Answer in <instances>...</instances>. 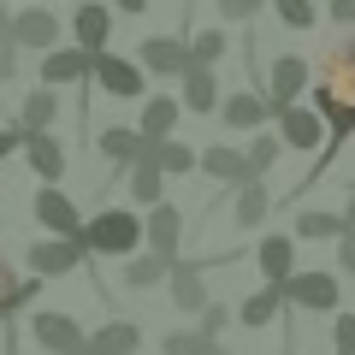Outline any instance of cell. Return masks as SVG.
<instances>
[{"label":"cell","mask_w":355,"mask_h":355,"mask_svg":"<svg viewBox=\"0 0 355 355\" xmlns=\"http://www.w3.org/2000/svg\"><path fill=\"white\" fill-rule=\"evenodd\" d=\"M77 243H83L89 254H137L142 249V214H130V207H101L95 219H83L77 225Z\"/></svg>","instance_id":"obj_1"},{"label":"cell","mask_w":355,"mask_h":355,"mask_svg":"<svg viewBox=\"0 0 355 355\" xmlns=\"http://www.w3.org/2000/svg\"><path fill=\"white\" fill-rule=\"evenodd\" d=\"M89 83H101V95H113V101H142L148 89H142V65L125 60V53H95L89 60Z\"/></svg>","instance_id":"obj_2"},{"label":"cell","mask_w":355,"mask_h":355,"mask_svg":"<svg viewBox=\"0 0 355 355\" xmlns=\"http://www.w3.org/2000/svg\"><path fill=\"white\" fill-rule=\"evenodd\" d=\"M302 89H308V60L302 53H279L266 65V113L279 119L291 101H302Z\"/></svg>","instance_id":"obj_3"},{"label":"cell","mask_w":355,"mask_h":355,"mask_svg":"<svg viewBox=\"0 0 355 355\" xmlns=\"http://www.w3.org/2000/svg\"><path fill=\"white\" fill-rule=\"evenodd\" d=\"M30 338H36L42 355H77L83 349V326L71 314H60V308H36L30 314Z\"/></svg>","instance_id":"obj_4"},{"label":"cell","mask_w":355,"mask_h":355,"mask_svg":"<svg viewBox=\"0 0 355 355\" xmlns=\"http://www.w3.org/2000/svg\"><path fill=\"white\" fill-rule=\"evenodd\" d=\"M6 42L12 48H30V53H48V48H60V18L48 6H18L12 24H6Z\"/></svg>","instance_id":"obj_5"},{"label":"cell","mask_w":355,"mask_h":355,"mask_svg":"<svg viewBox=\"0 0 355 355\" xmlns=\"http://www.w3.org/2000/svg\"><path fill=\"white\" fill-rule=\"evenodd\" d=\"M279 291H284V302L308 308V314H331V308L343 302V291H338V279H331V272H291Z\"/></svg>","instance_id":"obj_6"},{"label":"cell","mask_w":355,"mask_h":355,"mask_svg":"<svg viewBox=\"0 0 355 355\" xmlns=\"http://www.w3.org/2000/svg\"><path fill=\"white\" fill-rule=\"evenodd\" d=\"M83 261H89V249L77 243V231L71 237L30 243V272H36V279H60V272H71V266H83Z\"/></svg>","instance_id":"obj_7"},{"label":"cell","mask_w":355,"mask_h":355,"mask_svg":"<svg viewBox=\"0 0 355 355\" xmlns=\"http://www.w3.org/2000/svg\"><path fill=\"white\" fill-rule=\"evenodd\" d=\"M18 148H24L30 172H36L42 184H60L65 178V142L53 137V130H18Z\"/></svg>","instance_id":"obj_8"},{"label":"cell","mask_w":355,"mask_h":355,"mask_svg":"<svg viewBox=\"0 0 355 355\" xmlns=\"http://www.w3.org/2000/svg\"><path fill=\"white\" fill-rule=\"evenodd\" d=\"M30 214H36V225L48 231V237H71V231L83 225V214L71 207V196H65L60 184H42L36 202H30Z\"/></svg>","instance_id":"obj_9"},{"label":"cell","mask_w":355,"mask_h":355,"mask_svg":"<svg viewBox=\"0 0 355 355\" xmlns=\"http://www.w3.org/2000/svg\"><path fill=\"white\" fill-rule=\"evenodd\" d=\"M166 284H172V308L178 314H202V302H207V272H202V261H166Z\"/></svg>","instance_id":"obj_10"},{"label":"cell","mask_w":355,"mask_h":355,"mask_svg":"<svg viewBox=\"0 0 355 355\" xmlns=\"http://www.w3.org/2000/svg\"><path fill=\"white\" fill-rule=\"evenodd\" d=\"M142 243H148L154 254H178V243H184V214H178L172 202H148V214H142Z\"/></svg>","instance_id":"obj_11"},{"label":"cell","mask_w":355,"mask_h":355,"mask_svg":"<svg viewBox=\"0 0 355 355\" xmlns=\"http://www.w3.org/2000/svg\"><path fill=\"white\" fill-rule=\"evenodd\" d=\"M214 113H219V125H225V130H261L266 119H272V113H266V95H254V89L219 95V107H214Z\"/></svg>","instance_id":"obj_12"},{"label":"cell","mask_w":355,"mask_h":355,"mask_svg":"<svg viewBox=\"0 0 355 355\" xmlns=\"http://www.w3.org/2000/svg\"><path fill=\"white\" fill-rule=\"evenodd\" d=\"M137 65L154 77H178L184 65H190V48H184V36H148L137 48Z\"/></svg>","instance_id":"obj_13"},{"label":"cell","mask_w":355,"mask_h":355,"mask_svg":"<svg viewBox=\"0 0 355 355\" xmlns=\"http://www.w3.org/2000/svg\"><path fill=\"white\" fill-rule=\"evenodd\" d=\"M142 326L137 320H107L101 331H83V355H137Z\"/></svg>","instance_id":"obj_14"},{"label":"cell","mask_w":355,"mask_h":355,"mask_svg":"<svg viewBox=\"0 0 355 355\" xmlns=\"http://www.w3.org/2000/svg\"><path fill=\"white\" fill-rule=\"evenodd\" d=\"M71 30H77V48L83 53H101L107 36H113V6H101V0H83L71 12Z\"/></svg>","instance_id":"obj_15"},{"label":"cell","mask_w":355,"mask_h":355,"mask_svg":"<svg viewBox=\"0 0 355 355\" xmlns=\"http://www.w3.org/2000/svg\"><path fill=\"white\" fill-rule=\"evenodd\" d=\"M89 60H95V53H83V48H48V53H42V83H48V89L89 83Z\"/></svg>","instance_id":"obj_16"},{"label":"cell","mask_w":355,"mask_h":355,"mask_svg":"<svg viewBox=\"0 0 355 355\" xmlns=\"http://www.w3.org/2000/svg\"><path fill=\"white\" fill-rule=\"evenodd\" d=\"M178 83H184L178 107H190V113H214V107H219V77H214V65H184Z\"/></svg>","instance_id":"obj_17"},{"label":"cell","mask_w":355,"mask_h":355,"mask_svg":"<svg viewBox=\"0 0 355 355\" xmlns=\"http://www.w3.org/2000/svg\"><path fill=\"white\" fill-rule=\"evenodd\" d=\"M196 166H202L207 178H219V184H249V166H243V148H231V142H207V148L196 154Z\"/></svg>","instance_id":"obj_18"},{"label":"cell","mask_w":355,"mask_h":355,"mask_svg":"<svg viewBox=\"0 0 355 355\" xmlns=\"http://www.w3.org/2000/svg\"><path fill=\"white\" fill-rule=\"evenodd\" d=\"M279 130H284V142H291V148H320V142H326L320 113H314V107H296V101L279 113Z\"/></svg>","instance_id":"obj_19"},{"label":"cell","mask_w":355,"mask_h":355,"mask_svg":"<svg viewBox=\"0 0 355 355\" xmlns=\"http://www.w3.org/2000/svg\"><path fill=\"white\" fill-rule=\"evenodd\" d=\"M231 190H237V202H231V225H237V231L261 225V219L272 214V196H266L261 178H249V184H231Z\"/></svg>","instance_id":"obj_20"},{"label":"cell","mask_w":355,"mask_h":355,"mask_svg":"<svg viewBox=\"0 0 355 355\" xmlns=\"http://www.w3.org/2000/svg\"><path fill=\"white\" fill-rule=\"evenodd\" d=\"M178 95H142V125H137V137L142 142H160V137H172V125H178Z\"/></svg>","instance_id":"obj_21"},{"label":"cell","mask_w":355,"mask_h":355,"mask_svg":"<svg viewBox=\"0 0 355 355\" xmlns=\"http://www.w3.org/2000/svg\"><path fill=\"white\" fill-rule=\"evenodd\" d=\"M42 296V279H18L12 266H6V254H0V326L18 314V308H30Z\"/></svg>","instance_id":"obj_22"},{"label":"cell","mask_w":355,"mask_h":355,"mask_svg":"<svg viewBox=\"0 0 355 355\" xmlns=\"http://www.w3.org/2000/svg\"><path fill=\"white\" fill-rule=\"evenodd\" d=\"M326 89L338 95V101H355V36L326 53Z\"/></svg>","instance_id":"obj_23"},{"label":"cell","mask_w":355,"mask_h":355,"mask_svg":"<svg viewBox=\"0 0 355 355\" xmlns=\"http://www.w3.org/2000/svg\"><path fill=\"white\" fill-rule=\"evenodd\" d=\"M254 261H261L266 284H284V279H291V272H296V243H291V237H284V231H279V237H266L261 249H254Z\"/></svg>","instance_id":"obj_24"},{"label":"cell","mask_w":355,"mask_h":355,"mask_svg":"<svg viewBox=\"0 0 355 355\" xmlns=\"http://www.w3.org/2000/svg\"><path fill=\"white\" fill-rule=\"evenodd\" d=\"M125 166H130V196H137L142 207L166 196V178H160V166L148 160V142H142V148H137V160H125Z\"/></svg>","instance_id":"obj_25"},{"label":"cell","mask_w":355,"mask_h":355,"mask_svg":"<svg viewBox=\"0 0 355 355\" xmlns=\"http://www.w3.org/2000/svg\"><path fill=\"white\" fill-rule=\"evenodd\" d=\"M166 261H172V254H154V249L125 254V291H154V284H166Z\"/></svg>","instance_id":"obj_26"},{"label":"cell","mask_w":355,"mask_h":355,"mask_svg":"<svg viewBox=\"0 0 355 355\" xmlns=\"http://www.w3.org/2000/svg\"><path fill=\"white\" fill-rule=\"evenodd\" d=\"M148 160L160 166V178H190L196 172V148H190V142H172V137L148 142Z\"/></svg>","instance_id":"obj_27"},{"label":"cell","mask_w":355,"mask_h":355,"mask_svg":"<svg viewBox=\"0 0 355 355\" xmlns=\"http://www.w3.org/2000/svg\"><path fill=\"white\" fill-rule=\"evenodd\" d=\"M279 308H284V291H279V284H261V291L237 308V320H243L249 331H261V326H272V320H279Z\"/></svg>","instance_id":"obj_28"},{"label":"cell","mask_w":355,"mask_h":355,"mask_svg":"<svg viewBox=\"0 0 355 355\" xmlns=\"http://www.w3.org/2000/svg\"><path fill=\"white\" fill-rule=\"evenodd\" d=\"M53 119H60V95H53L48 83H42L36 95H24V113H18V130H53Z\"/></svg>","instance_id":"obj_29"},{"label":"cell","mask_w":355,"mask_h":355,"mask_svg":"<svg viewBox=\"0 0 355 355\" xmlns=\"http://www.w3.org/2000/svg\"><path fill=\"white\" fill-rule=\"evenodd\" d=\"M184 48H190V65H219L231 53V36L225 30H196V36H184Z\"/></svg>","instance_id":"obj_30"},{"label":"cell","mask_w":355,"mask_h":355,"mask_svg":"<svg viewBox=\"0 0 355 355\" xmlns=\"http://www.w3.org/2000/svg\"><path fill=\"white\" fill-rule=\"evenodd\" d=\"M279 148H284L279 137H266V130H254V142L243 148V166H249V178H266V172H272V166H279Z\"/></svg>","instance_id":"obj_31"},{"label":"cell","mask_w":355,"mask_h":355,"mask_svg":"<svg viewBox=\"0 0 355 355\" xmlns=\"http://www.w3.org/2000/svg\"><path fill=\"white\" fill-rule=\"evenodd\" d=\"M137 148H142V137L130 125H113V130H101V154L113 166H125V160H137Z\"/></svg>","instance_id":"obj_32"},{"label":"cell","mask_w":355,"mask_h":355,"mask_svg":"<svg viewBox=\"0 0 355 355\" xmlns=\"http://www.w3.org/2000/svg\"><path fill=\"white\" fill-rule=\"evenodd\" d=\"M266 6H272V18L291 24V30H314L320 24V6H314V0H266Z\"/></svg>","instance_id":"obj_33"},{"label":"cell","mask_w":355,"mask_h":355,"mask_svg":"<svg viewBox=\"0 0 355 355\" xmlns=\"http://www.w3.org/2000/svg\"><path fill=\"white\" fill-rule=\"evenodd\" d=\"M338 231H343V214H326V207H308V214L302 219H296V237H338Z\"/></svg>","instance_id":"obj_34"},{"label":"cell","mask_w":355,"mask_h":355,"mask_svg":"<svg viewBox=\"0 0 355 355\" xmlns=\"http://www.w3.org/2000/svg\"><path fill=\"white\" fill-rule=\"evenodd\" d=\"M331 355H355V314L331 308Z\"/></svg>","instance_id":"obj_35"},{"label":"cell","mask_w":355,"mask_h":355,"mask_svg":"<svg viewBox=\"0 0 355 355\" xmlns=\"http://www.w3.org/2000/svg\"><path fill=\"white\" fill-rule=\"evenodd\" d=\"M196 320H202V326H196L202 338H219V331L231 326V308L225 302H202V314H196Z\"/></svg>","instance_id":"obj_36"},{"label":"cell","mask_w":355,"mask_h":355,"mask_svg":"<svg viewBox=\"0 0 355 355\" xmlns=\"http://www.w3.org/2000/svg\"><path fill=\"white\" fill-rule=\"evenodd\" d=\"M214 6H219V18H225V24H249L266 0H214Z\"/></svg>","instance_id":"obj_37"},{"label":"cell","mask_w":355,"mask_h":355,"mask_svg":"<svg viewBox=\"0 0 355 355\" xmlns=\"http://www.w3.org/2000/svg\"><path fill=\"white\" fill-rule=\"evenodd\" d=\"M338 266H343V272H355V225L338 231Z\"/></svg>","instance_id":"obj_38"},{"label":"cell","mask_w":355,"mask_h":355,"mask_svg":"<svg viewBox=\"0 0 355 355\" xmlns=\"http://www.w3.org/2000/svg\"><path fill=\"white\" fill-rule=\"evenodd\" d=\"M160 349H166V355H190V349H196V331H166Z\"/></svg>","instance_id":"obj_39"},{"label":"cell","mask_w":355,"mask_h":355,"mask_svg":"<svg viewBox=\"0 0 355 355\" xmlns=\"http://www.w3.org/2000/svg\"><path fill=\"white\" fill-rule=\"evenodd\" d=\"M331 6V24H355V0H326Z\"/></svg>","instance_id":"obj_40"},{"label":"cell","mask_w":355,"mask_h":355,"mask_svg":"<svg viewBox=\"0 0 355 355\" xmlns=\"http://www.w3.org/2000/svg\"><path fill=\"white\" fill-rule=\"evenodd\" d=\"M190 355H231V349H225L219 338H202V331H196V349H190Z\"/></svg>","instance_id":"obj_41"},{"label":"cell","mask_w":355,"mask_h":355,"mask_svg":"<svg viewBox=\"0 0 355 355\" xmlns=\"http://www.w3.org/2000/svg\"><path fill=\"white\" fill-rule=\"evenodd\" d=\"M18 71V53H12V42H0V83Z\"/></svg>","instance_id":"obj_42"},{"label":"cell","mask_w":355,"mask_h":355,"mask_svg":"<svg viewBox=\"0 0 355 355\" xmlns=\"http://www.w3.org/2000/svg\"><path fill=\"white\" fill-rule=\"evenodd\" d=\"M12 148H18V125H0V160H6Z\"/></svg>","instance_id":"obj_43"},{"label":"cell","mask_w":355,"mask_h":355,"mask_svg":"<svg viewBox=\"0 0 355 355\" xmlns=\"http://www.w3.org/2000/svg\"><path fill=\"white\" fill-rule=\"evenodd\" d=\"M113 6H119V12H137V18L148 12V0H113Z\"/></svg>","instance_id":"obj_44"},{"label":"cell","mask_w":355,"mask_h":355,"mask_svg":"<svg viewBox=\"0 0 355 355\" xmlns=\"http://www.w3.org/2000/svg\"><path fill=\"white\" fill-rule=\"evenodd\" d=\"M343 225H355V190H349V202H343Z\"/></svg>","instance_id":"obj_45"},{"label":"cell","mask_w":355,"mask_h":355,"mask_svg":"<svg viewBox=\"0 0 355 355\" xmlns=\"http://www.w3.org/2000/svg\"><path fill=\"white\" fill-rule=\"evenodd\" d=\"M6 24H12V6H0V42H6Z\"/></svg>","instance_id":"obj_46"},{"label":"cell","mask_w":355,"mask_h":355,"mask_svg":"<svg viewBox=\"0 0 355 355\" xmlns=\"http://www.w3.org/2000/svg\"><path fill=\"white\" fill-rule=\"evenodd\" d=\"M77 355H83V349H77Z\"/></svg>","instance_id":"obj_47"}]
</instances>
